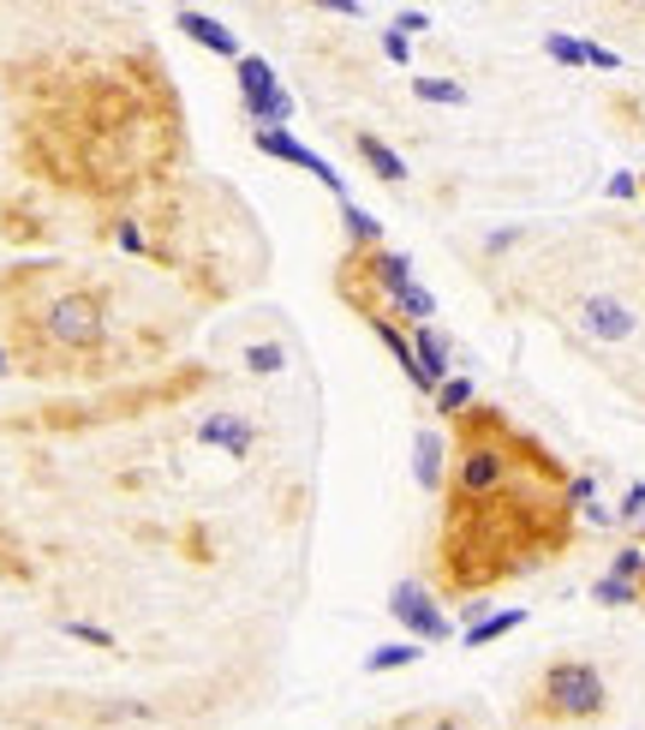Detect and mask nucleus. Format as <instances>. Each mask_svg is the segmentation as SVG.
I'll return each instance as SVG.
<instances>
[{
    "label": "nucleus",
    "mask_w": 645,
    "mask_h": 730,
    "mask_svg": "<svg viewBox=\"0 0 645 730\" xmlns=\"http://www.w3.org/2000/svg\"><path fill=\"white\" fill-rule=\"evenodd\" d=\"M19 317H30L37 336L54 347V354H72V359L102 354V342H108V299L96 294V288L42 294V306L37 312H19Z\"/></svg>",
    "instance_id": "obj_1"
},
{
    "label": "nucleus",
    "mask_w": 645,
    "mask_h": 730,
    "mask_svg": "<svg viewBox=\"0 0 645 730\" xmlns=\"http://www.w3.org/2000/svg\"><path fill=\"white\" fill-rule=\"evenodd\" d=\"M532 712L538 719H556V724H586V719H604L609 712V682L592 659H550L532 689Z\"/></svg>",
    "instance_id": "obj_2"
},
{
    "label": "nucleus",
    "mask_w": 645,
    "mask_h": 730,
    "mask_svg": "<svg viewBox=\"0 0 645 730\" xmlns=\"http://www.w3.org/2000/svg\"><path fill=\"white\" fill-rule=\"evenodd\" d=\"M234 78H239V108H246L251 132L294 120V90L281 85L276 67H269L264 55H239V60H234Z\"/></svg>",
    "instance_id": "obj_3"
},
{
    "label": "nucleus",
    "mask_w": 645,
    "mask_h": 730,
    "mask_svg": "<svg viewBox=\"0 0 645 730\" xmlns=\"http://www.w3.org/2000/svg\"><path fill=\"white\" fill-rule=\"evenodd\" d=\"M389 616L407 629V641H418V647H443L448 634H455V616L437 605V593H430L425 581H395L389 586Z\"/></svg>",
    "instance_id": "obj_4"
},
{
    "label": "nucleus",
    "mask_w": 645,
    "mask_h": 730,
    "mask_svg": "<svg viewBox=\"0 0 645 730\" xmlns=\"http://www.w3.org/2000/svg\"><path fill=\"white\" fill-rule=\"evenodd\" d=\"M251 145L264 150V156H276V162H287V168H305L311 180H322L335 198L347 204V180H341V168H329V156H317L305 138H294L287 126H264V132H251Z\"/></svg>",
    "instance_id": "obj_5"
},
{
    "label": "nucleus",
    "mask_w": 645,
    "mask_h": 730,
    "mask_svg": "<svg viewBox=\"0 0 645 730\" xmlns=\"http://www.w3.org/2000/svg\"><path fill=\"white\" fill-rule=\"evenodd\" d=\"M579 329H586L592 342L616 347V342H627V336L639 329V317H634V306L616 299V294H586V299H579Z\"/></svg>",
    "instance_id": "obj_6"
},
{
    "label": "nucleus",
    "mask_w": 645,
    "mask_h": 730,
    "mask_svg": "<svg viewBox=\"0 0 645 730\" xmlns=\"http://www.w3.org/2000/svg\"><path fill=\"white\" fill-rule=\"evenodd\" d=\"M448 455H455V443H448L437 425H418V437H413V480H418V491H437L448 485Z\"/></svg>",
    "instance_id": "obj_7"
},
{
    "label": "nucleus",
    "mask_w": 645,
    "mask_h": 730,
    "mask_svg": "<svg viewBox=\"0 0 645 730\" xmlns=\"http://www.w3.org/2000/svg\"><path fill=\"white\" fill-rule=\"evenodd\" d=\"M198 443H216V450L234 455V462H246V455L257 450V425L239 414V407H216V414L198 425Z\"/></svg>",
    "instance_id": "obj_8"
},
{
    "label": "nucleus",
    "mask_w": 645,
    "mask_h": 730,
    "mask_svg": "<svg viewBox=\"0 0 645 730\" xmlns=\"http://www.w3.org/2000/svg\"><path fill=\"white\" fill-rule=\"evenodd\" d=\"M173 24H180V37H191L198 49L221 55V60H239V55H246V49H239V37H234V24L209 19V12H198V7H180V12H173Z\"/></svg>",
    "instance_id": "obj_9"
},
{
    "label": "nucleus",
    "mask_w": 645,
    "mask_h": 730,
    "mask_svg": "<svg viewBox=\"0 0 645 730\" xmlns=\"http://www.w3.org/2000/svg\"><path fill=\"white\" fill-rule=\"evenodd\" d=\"M407 336H413V354H418V365H425V377L443 389L448 377H455V342H448L437 324H418V329H407Z\"/></svg>",
    "instance_id": "obj_10"
},
{
    "label": "nucleus",
    "mask_w": 645,
    "mask_h": 730,
    "mask_svg": "<svg viewBox=\"0 0 645 730\" xmlns=\"http://www.w3.org/2000/svg\"><path fill=\"white\" fill-rule=\"evenodd\" d=\"M353 150H359V162L377 174L383 186H407V174H413V168H407V156H400L389 138H377V132H353Z\"/></svg>",
    "instance_id": "obj_11"
},
{
    "label": "nucleus",
    "mask_w": 645,
    "mask_h": 730,
    "mask_svg": "<svg viewBox=\"0 0 645 730\" xmlns=\"http://www.w3.org/2000/svg\"><path fill=\"white\" fill-rule=\"evenodd\" d=\"M341 234H347V251H377L383 246V221L353 198L341 204Z\"/></svg>",
    "instance_id": "obj_12"
},
{
    "label": "nucleus",
    "mask_w": 645,
    "mask_h": 730,
    "mask_svg": "<svg viewBox=\"0 0 645 730\" xmlns=\"http://www.w3.org/2000/svg\"><path fill=\"white\" fill-rule=\"evenodd\" d=\"M520 623H526V605H508V611H484L478 623H466V634H460V641H466V647H490V641H503V634H514Z\"/></svg>",
    "instance_id": "obj_13"
},
{
    "label": "nucleus",
    "mask_w": 645,
    "mask_h": 730,
    "mask_svg": "<svg viewBox=\"0 0 645 730\" xmlns=\"http://www.w3.org/2000/svg\"><path fill=\"white\" fill-rule=\"evenodd\" d=\"M430 407H437V420H460V414H473L478 407V389H473V377H448V384L430 395Z\"/></svg>",
    "instance_id": "obj_14"
},
{
    "label": "nucleus",
    "mask_w": 645,
    "mask_h": 730,
    "mask_svg": "<svg viewBox=\"0 0 645 730\" xmlns=\"http://www.w3.org/2000/svg\"><path fill=\"white\" fill-rule=\"evenodd\" d=\"M413 97L437 102V108H466V85L460 78H437V72H413Z\"/></svg>",
    "instance_id": "obj_15"
},
{
    "label": "nucleus",
    "mask_w": 645,
    "mask_h": 730,
    "mask_svg": "<svg viewBox=\"0 0 645 730\" xmlns=\"http://www.w3.org/2000/svg\"><path fill=\"white\" fill-rule=\"evenodd\" d=\"M418 659H425V647H418V641H389V647H370V653H365V671L370 677L407 671V664H418Z\"/></svg>",
    "instance_id": "obj_16"
},
{
    "label": "nucleus",
    "mask_w": 645,
    "mask_h": 730,
    "mask_svg": "<svg viewBox=\"0 0 645 730\" xmlns=\"http://www.w3.org/2000/svg\"><path fill=\"white\" fill-rule=\"evenodd\" d=\"M0 575H12V581L37 575V563L24 558V545H19V533H12V527H0Z\"/></svg>",
    "instance_id": "obj_17"
},
{
    "label": "nucleus",
    "mask_w": 645,
    "mask_h": 730,
    "mask_svg": "<svg viewBox=\"0 0 645 730\" xmlns=\"http://www.w3.org/2000/svg\"><path fill=\"white\" fill-rule=\"evenodd\" d=\"M544 55L556 60V67H586V37H568V30H550V37H544Z\"/></svg>",
    "instance_id": "obj_18"
},
{
    "label": "nucleus",
    "mask_w": 645,
    "mask_h": 730,
    "mask_svg": "<svg viewBox=\"0 0 645 730\" xmlns=\"http://www.w3.org/2000/svg\"><path fill=\"white\" fill-rule=\"evenodd\" d=\"M592 599H598V605H639V599H645V586L616 581V575H598V581H592Z\"/></svg>",
    "instance_id": "obj_19"
},
{
    "label": "nucleus",
    "mask_w": 645,
    "mask_h": 730,
    "mask_svg": "<svg viewBox=\"0 0 645 730\" xmlns=\"http://www.w3.org/2000/svg\"><path fill=\"white\" fill-rule=\"evenodd\" d=\"M246 365H251L257 377H276L281 365H287V347H281V342H251V347H246Z\"/></svg>",
    "instance_id": "obj_20"
},
{
    "label": "nucleus",
    "mask_w": 645,
    "mask_h": 730,
    "mask_svg": "<svg viewBox=\"0 0 645 730\" xmlns=\"http://www.w3.org/2000/svg\"><path fill=\"white\" fill-rule=\"evenodd\" d=\"M609 575H616V581H634V586H645V545H622L616 558H609Z\"/></svg>",
    "instance_id": "obj_21"
},
{
    "label": "nucleus",
    "mask_w": 645,
    "mask_h": 730,
    "mask_svg": "<svg viewBox=\"0 0 645 730\" xmlns=\"http://www.w3.org/2000/svg\"><path fill=\"white\" fill-rule=\"evenodd\" d=\"M72 641H85L96 647V653H120V641H115V629H102V623H67Z\"/></svg>",
    "instance_id": "obj_22"
},
{
    "label": "nucleus",
    "mask_w": 645,
    "mask_h": 730,
    "mask_svg": "<svg viewBox=\"0 0 645 730\" xmlns=\"http://www.w3.org/2000/svg\"><path fill=\"white\" fill-rule=\"evenodd\" d=\"M115 240H120L126 251H138V258H150V251H156V246H150V234H143V221H138V216H120V221H115Z\"/></svg>",
    "instance_id": "obj_23"
},
{
    "label": "nucleus",
    "mask_w": 645,
    "mask_h": 730,
    "mask_svg": "<svg viewBox=\"0 0 645 730\" xmlns=\"http://www.w3.org/2000/svg\"><path fill=\"white\" fill-rule=\"evenodd\" d=\"M616 521H645V480H634L616 503Z\"/></svg>",
    "instance_id": "obj_24"
},
{
    "label": "nucleus",
    "mask_w": 645,
    "mask_h": 730,
    "mask_svg": "<svg viewBox=\"0 0 645 730\" xmlns=\"http://www.w3.org/2000/svg\"><path fill=\"white\" fill-rule=\"evenodd\" d=\"M389 30H395V37H407V42H413V37H425V30H430V12L407 7V12H395V24H389Z\"/></svg>",
    "instance_id": "obj_25"
},
{
    "label": "nucleus",
    "mask_w": 645,
    "mask_h": 730,
    "mask_svg": "<svg viewBox=\"0 0 645 730\" xmlns=\"http://www.w3.org/2000/svg\"><path fill=\"white\" fill-rule=\"evenodd\" d=\"M586 67H598V72H622V55H616V49H604V42H592V37H586Z\"/></svg>",
    "instance_id": "obj_26"
},
{
    "label": "nucleus",
    "mask_w": 645,
    "mask_h": 730,
    "mask_svg": "<svg viewBox=\"0 0 645 730\" xmlns=\"http://www.w3.org/2000/svg\"><path fill=\"white\" fill-rule=\"evenodd\" d=\"M383 55H389L395 67H413V42H407V37H395V30H383Z\"/></svg>",
    "instance_id": "obj_27"
},
{
    "label": "nucleus",
    "mask_w": 645,
    "mask_h": 730,
    "mask_svg": "<svg viewBox=\"0 0 645 730\" xmlns=\"http://www.w3.org/2000/svg\"><path fill=\"white\" fill-rule=\"evenodd\" d=\"M609 198H639V174H609Z\"/></svg>",
    "instance_id": "obj_28"
},
{
    "label": "nucleus",
    "mask_w": 645,
    "mask_h": 730,
    "mask_svg": "<svg viewBox=\"0 0 645 730\" xmlns=\"http://www.w3.org/2000/svg\"><path fill=\"white\" fill-rule=\"evenodd\" d=\"M322 12H335V19H365V7H359V0H329Z\"/></svg>",
    "instance_id": "obj_29"
},
{
    "label": "nucleus",
    "mask_w": 645,
    "mask_h": 730,
    "mask_svg": "<svg viewBox=\"0 0 645 730\" xmlns=\"http://www.w3.org/2000/svg\"><path fill=\"white\" fill-rule=\"evenodd\" d=\"M12 372V354H7V347H0V377H7Z\"/></svg>",
    "instance_id": "obj_30"
}]
</instances>
